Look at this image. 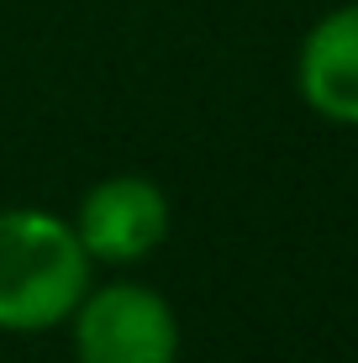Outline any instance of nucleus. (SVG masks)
I'll return each instance as SVG.
<instances>
[{"label":"nucleus","instance_id":"f257e3e1","mask_svg":"<svg viewBox=\"0 0 358 363\" xmlns=\"http://www.w3.org/2000/svg\"><path fill=\"white\" fill-rule=\"evenodd\" d=\"M90 290V253L53 211H0V332L64 327Z\"/></svg>","mask_w":358,"mask_h":363},{"label":"nucleus","instance_id":"f03ea898","mask_svg":"<svg viewBox=\"0 0 358 363\" xmlns=\"http://www.w3.org/2000/svg\"><path fill=\"white\" fill-rule=\"evenodd\" d=\"M79 363H179V316L153 284H101L74 306Z\"/></svg>","mask_w":358,"mask_h":363},{"label":"nucleus","instance_id":"7ed1b4c3","mask_svg":"<svg viewBox=\"0 0 358 363\" xmlns=\"http://www.w3.org/2000/svg\"><path fill=\"white\" fill-rule=\"evenodd\" d=\"M74 237L84 242L90 264H138L147 258L169 232V200L153 179L142 174H111V179L90 184L74 211Z\"/></svg>","mask_w":358,"mask_h":363},{"label":"nucleus","instance_id":"20e7f679","mask_svg":"<svg viewBox=\"0 0 358 363\" xmlns=\"http://www.w3.org/2000/svg\"><path fill=\"white\" fill-rule=\"evenodd\" d=\"M301 100L322 121L358 127V6H337L301 43Z\"/></svg>","mask_w":358,"mask_h":363}]
</instances>
